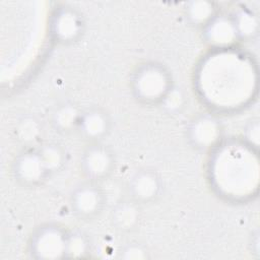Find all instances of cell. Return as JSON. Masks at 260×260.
Masks as SVG:
<instances>
[{
	"label": "cell",
	"mask_w": 260,
	"mask_h": 260,
	"mask_svg": "<svg viewBox=\"0 0 260 260\" xmlns=\"http://www.w3.org/2000/svg\"><path fill=\"white\" fill-rule=\"evenodd\" d=\"M131 91L134 98L144 105H159L173 86L170 71L160 63L145 62L133 72Z\"/></svg>",
	"instance_id": "obj_1"
},
{
	"label": "cell",
	"mask_w": 260,
	"mask_h": 260,
	"mask_svg": "<svg viewBox=\"0 0 260 260\" xmlns=\"http://www.w3.org/2000/svg\"><path fill=\"white\" fill-rule=\"evenodd\" d=\"M69 231L59 223L47 222L38 226L29 237L27 251L37 260L66 258V243Z\"/></svg>",
	"instance_id": "obj_2"
},
{
	"label": "cell",
	"mask_w": 260,
	"mask_h": 260,
	"mask_svg": "<svg viewBox=\"0 0 260 260\" xmlns=\"http://www.w3.org/2000/svg\"><path fill=\"white\" fill-rule=\"evenodd\" d=\"M107 203V195L100 183L85 180L75 186L69 196L72 214L80 220L90 221L99 217Z\"/></svg>",
	"instance_id": "obj_3"
},
{
	"label": "cell",
	"mask_w": 260,
	"mask_h": 260,
	"mask_svg": "<svg viewBox=\"0 0 260 260\" xmlns=\"http://www.w3.org/2000/svg\"><path fill=\"white\" fill-rule=\"evenodd\" d=\"M80 171L87 181L102 183L111 177L116 168V156L102 142L89 143L80 156Z\"/></svg>",
	"instance_id": "obj_4"
},
{
	"label": "cell",
	"mask_w": 260,
	"mask_h": 260,
	"mask_svg": "<svg viewBox=\"0 0 260 260\" xmlns=\"http://www.w3.org/2000/svg\"><path fill=\"white\" fill-rule=\"evenodd\" d=\"M12 177L23 188L42 186L51 176L47 171L37 147L24 148L13 159Z\"/></svg>",
	"instance_id": "obj_5"
},
{
	"label": "cell",
	"mask_w": 260,
	"mask_h": 260,
	"mask_svg": "<svg viewBox=\"0 0 260 260\" xmlns=\"http://www.w3.org/2000/svg\"><path fill=\"white\" fill-rule=\"evenodd\" d=\"M53 39L63 45L72 44L79 40L84 30L82 14L71 6L59 7L53 14L50 24Z\"/></svg>",
	"instance_id": "obj_6"
},
{
	"label": "cell",
	"mask_w": 260,
	"mask_h": 260,
	"mask_svg": "<svg viewBox=\"0 0 260 260\" xmlns=\"http://www.w3.org/2000/svg\"><path fill=\"white\" fill-rule=\"evenodd\" d=\"M222 132V125L216 117L201 114L191 121L187 136L191 145L196 149L210 150L220 144Z\"/></svg>",
	"instance_id": "obj_7"
},
{
	"label": "cell",
	"mask_w": 260,
	"mask_h": 260,
	"mask_svg": "<svg viewBox=\"0 0 260 260\" xmlns=\"http://www.w3.org/2000/svg\"><path fill=\"white\" fill-rule=\"evenodd\" d=\"M129 197L139 204H149L156 201L162 191V181L158 173L149 168L135 171L127 183Z\"/></svg>",
	"instance_id": "obj_8"
},
{
	"label": "cell",
	"mask_w": 260,
	"mask_h": 260,
	"mask_svg": "<svg viewBox=\"0 0 260 260\" xmlns=\"http://www.w3.org/2000/svg\"><path fill=\"white\" fill-rule=\"evenodd\" d=\"M112 129L110 114L101 107H90L82 110L77 133L88 143L102 142Z\"/></svg>",
	"instance_id": "obj_9"
},
{
	"label": "cell",
	"mask_w": 260,
	"mask_h": 260,
	"mask_svg": "<svg viewBox=\"0 0 260 260\" xmlns=\"http://www.w3.org/2000/svg\"><path fill=\"white\" fill-rule=\"evenodd\" d=\"M202 31L205 42L216 49H229L239 42L231 14L218 13Z\"/></svg>",
	"instance_id": "obj_10"
},
{
	"label": "cell",
	"mask_w": 260,
	"mask_h": 260,
	"mask_svg": "<svg viewBox=\"0 0 260 260\" xmlns=\"http://www.w3.org/2000/svg\"><path fill=\"white\" fill-rule=\"evenodd\" d=\"M141 204L131 199L118 201L112 208L110 218L115 230L120 233H132L139 229L142 221Z\"/></svg>",
	"instance_id": "obj_11"
},
{
	"label": "cell",
	"mask_w": 260,
	"mask_h": 260,
	"mask_svg": "<svg viewBox=\"0 0 260 260\" xmlns=\"http://www.w3.org/2000/svg\"><path fill=\"white\" fill-rule=\"evenodd\" d=\"M81 112L79 106L73 102H63L57 105L50 116L51 127L61 135L77 132Z\"/></svg>",
	"instance_id": "obj_12"
},
{
	"label": "cell",
	"mask_w": 260,
	"mask_h": 260,
	"mask_svg": "<svg viewBox=\"0 0 260 260\" xmlns=\"http://www.w3.org/2000/svg\"><path fill=\"white\" fill-rule=\"evenodd\" d=\"M14 135L24 148L37 147L43 142L44 127L38 118L25 115L17 121L14 127Z\"/></svg>",
	"instance_id": "obj_13"
},
{
	"label": "cell",
	"mask_w": 260,
	"mask_h": 260,
	"mask_svg": "<svg viewBox=\"0 0 260 260\" xmlns=\"http://www.w3.org/2000/svg\"><path fill=\"white\" fill-rule=\"evenodd\" d=\"M37 148L51 177L62 171L66 166L68 153L61 143L55 141H43Z\"/></svg>",
	"instance_id": "obj_14"
},
{
	"label": "cell",
	"mask_w": 260,
	"mask_h": 260,
	"mask_svg": "<svg viewBox=\"0 0 260 260\" xmlns=\"http://www.w3.org/2000/svg\"><path fill=\"white\" fill-rule=\"evenodd\" d=\"M218 13L217 6L212 1H191L186 3L185 7V16L188 22L201 28L208 24Z\"/></svg>",
	"instance_id": "obj_15"
},
{
	"label": "cell",
	"mask_w": 260,
	"mask_h": 260,
	"mask_svg": "<svg viewBox=\"0 0 260 260\" xmlns=\"http://www.w3.org/2000/svg\"><path fill=\"white\" fill-rule=\"evenodd\" d=\"M239 41L250 40L258 32V18L246 8H241L231 14Z\"/></svg>",
	"instance_id": "obj_16"
},
{
	"label": "cell",
	"mask_w": 260,
	"mask_h": 260,
	"mask_svg": "<svg viewBox=\"0 0 260 260\" xmlns=\"http://www.w3.org/2000/svg\"><path fill=\"white\" fill-rule=\"evenodd\" d=\"M91 252V242L80 231H69L66 243V258H84Z\"/></svg>",
	"instance_id": "obj_17"
},
{
	"label": "cell",
	"mask_w": 260,
	"mask_h": 260,
	"mask_svg": "<svg viewBox=\"0 0 260 260\" xmlns=\"http://www.w3.org/2000/svg\"><path fill=\"white\" fill-rule=\"evenodd\" d=\"M185 94L179 87L172 86L169 91L165 94L159 103V106L169 114H175L180 112L186 103Z\"/></svg>",
	"instance_id": "obj_18"
},
{
	"label": "cell",
	"mask_w": 260,
	"mask_h": 260,
	"mask_svg": "<svg viewBox=\"0 0 260 260\" xmlns=\"http://www.w3.org/2000/svg\"><path fill=\"white\" fill-rule=\"evenodd\" d=\"M119 257L126 260H142L147 259L149 255L145 246L138 242H130L121 248Z\"/></svg>",
	"instance_id": "obj_19"
},
{
	"label": "cell",
	"mask_w": 260,
	"mask_h": 260,
	"mask_svg": "<svg viewBox=\"0 0 260 260\" xmlns=\"http://www.w3.org/2000/svg\"><path fill=\"white\" fill-rule=\"evenodd\" d=\"M244 135L246 139V144L249 147L257 148L259 144V121H250L245 128Z\"/></svg>",
	"instance_id": "obj_20"
}]
</instances>
